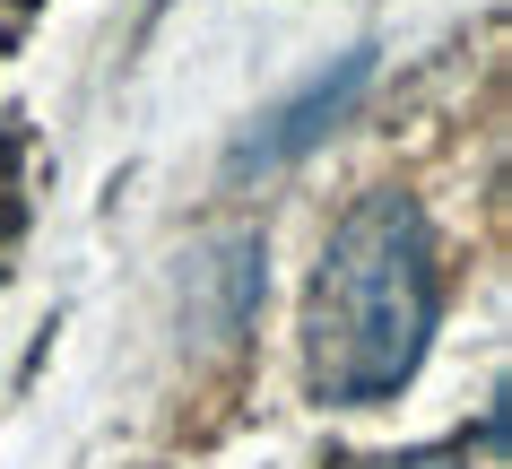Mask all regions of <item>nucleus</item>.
Segmentation results:
<instances>
[{"label":"nucleus","mask_w":512,"mask_h":469,"mask_svg":"<svg viewBox=\"0 0 512 469\" xmlns=\"http://www.w3.org/2000/svg\"><path fill=\"white\" fill-rule=\"evenodd\" d=\"M443 270H434V226L408 192H365L330 226L322 270L304 287V383L330 409H365L426 365Z\"/></svg>","instance_id":"obj_1"},{"label":"nucleus","mask_w":512,"mask_h":469,"mask_svg":"<svg viewBox=\"0 0 512 469\" xmlns=\"http://www.w3.org/2000/svg\"><path fill=\"white\" fill-rule=\"evenodd\" d=\"M374 87V53H348L339 70H322V79H304L296 96L278 113H261L252 131H243V148H235V174H278V166H296L313 139H330L339 122L356 113V96Z\"/></svg>","instance_id":"obj_2"},{"label":"nucleus","mask_w":512,"mask_h":469,"mask_svg":"<svg viewBox=\"0 0 512 469\" xmlns=\"http://www.w3.org/2000/svg\"><path fill=\"white\" fill-rule=\"evenodd\" d=\"M365 469H469V461H443V452H400V461H365Z\"/></svg>","instance_id":"obj_3"}]
</instances>
